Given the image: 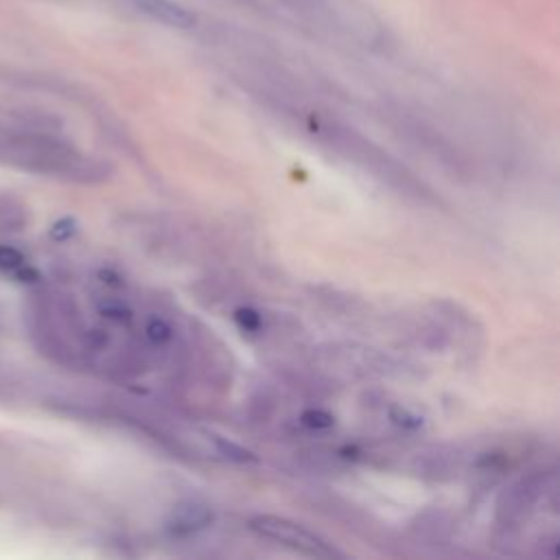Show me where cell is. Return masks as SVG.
Instances as JSON below:
<instances>
[{"mask_svg": "<svg viewBox=\"0 0 560 560\" xmlns=\"http://www.w3.org/2000/svg\"><path fill=\"white\" fill-rule=\"evenodd\" d=\"M26 267L22 254L13 247H7V245H0V271L4 273H22Z\"/></svg>", "mask_w": 560, "mask_h": 560, "instance_id": "cell-7", "label": "cell"}, {"mask_svg": "<svg viewBox=\"0 0 560 560\" xmlns=\"http://www.w3.org/2000/svg\"><path fill=\"white\" fill-rule=\"evenodd\" d=\"M234 322L245 332H260V328H262L260 315L254 308H247V306H241V308L234 311Z\"/></svg>", "mask_w": 560, "mask_h": 560, "instance_id": "cell-9", "label": "cell"}, {"mask_svg": "<svg viewBox=\"0 0 560 560\" xmlns=\"http://www.w3.org/2000/svg\"><path fill=\"white\" fill-rule=\"evenodd\" d=\"M249 529L262 538L276 540V542L291 547L306 556H315V558L341 556L328 540H324L315 532H311L304 525H300L291 518H284V516H273V514L254 516V518H249Z\"/></svg>", "mask_w": 560, "mask_h": 560, "instance_id": "cell-1", "label": "cell"}, {"mask_svg": "<svg viewBox=\"0 0 560 560\" xmlns=\"http://www.w3.org/2000/svg\"><path fill=\"white\" fill-rule=\"evenodd\" d=\"M212 442H214V448L221 457L230 459V462H236V464H254L258 462L256 453H252L249 448L228 440V438H221V435H212Z\"/></svg>", "mask_w": 560, "mask_h": 560, "instance_id": "cell-4", "label": "cell"}, {"mask_svg": "<svg viewBox=\"0 0 560 560\" xmlns=\"http://www.w3.org/2000/svg\"><path fill=\"white\" fill-rule=\"evenodd\" d=\"M24 223L22 208L7 197H0V230H18Z\"/></svg>", "mask_w": 560, "mask_h": 560, "instance_id": "cell-5", "label": "cell"}, {"mask_svg": "<svg viewBox=\"0 0 560 560\" xmlns=\"http://www.w3.org/2000/svg\"><path fill=\"white\" fill-rule=\"evenodd\" d=\"M300 420H302V424H304V427L315 429V431H319V429H330V427L335 424V418H332L328 411H324V409H315V407H311V409L302 411Z\"/></svg>", "mask_w": 560, "mask_h": 560, "instance_id": "cell-8", "label": "cell"}, {"mask_svg": "<svg viewBox=\"0 0 560 560\" xmlns=\"http://www.w3.org/2000/svg\"><path fill=\"white\" fill-rule=\"evenodd\" d=\"M144 335L149 337V341H153L155 346H164L173 339V328L166 319L162 317H151L144 326Z\"/></svg>", "mask_w": 560, "mask_h": 560, "instance_id": "cell-6", "label": "cell"}, {"mask_svg": "<svg viewBox=\"0 0 560 560\" xmlns=\"http://www.w3.org/2000/svg\"><path fill=\"white\" fill-rule=\"evenodd\" d=\"M389 420H392L394 424L402 427V429H409V431L420 429V424H422V418H420V416H416L413 411H409V409H405V407H400V405H394V407L389 409Z\"/></svg>", "mask_w": 560, "mask_h": 560, "instance_id": "cell-10", "label": "cell"}, {"mask_svg": "<svg viewBox=\"0 0 560 560\" xmlns=\"http://www.w3.org/2000/svg\"><path fill=\"white\" fill-rule=\"evenodd\" d=\"M212 523V510L201 503H182L175 508L171 516V532L173 534H190L201 527H208Z\"/></svg>", "mask_w": 560, "mask_h": 560, "instance_id": "cell-3", "label": "cell"}, {"mask_svg": "<svg viewBox=\"0 0 560 560\" xmlns=\"http://www.w3.org/2000/svg\"><path fill=\"white\" fill-rule=\"evenodd\" d=\"M131 2L149 18L175 28H190L197 22V18L188 9H184L173 0H131Z\"/></svg>", "mask_w": 560, "mask_h": 560, "instance_id": "cell-2", "label": "cell"}]
</instances>
